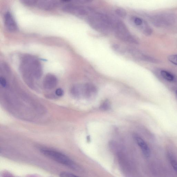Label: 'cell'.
Returning a JSON list of instances; mask_svg holds the SVG:
<instances>
[{
	"label": "cell",
	"mask_w": 177,
	"mask_h": 177,
	"mask_svg": "<svg viewBox=\"0 0 177 177\" xmlns=\"http://www.w3.org/2000/svg\"><path fill=\"white\" fill-rule=\"evenodd\" d=\"M97 88L94 85L87 83L83 85V96L89 98L97 94Z\"/></svg>",
	"instance_id": "30bf717a"
},
{
	"label": "cell",
	"mask_w": 177,
	"mask_h": 177,
	"mask_svg": "<svg viewBox=\"0 0 177 177\" xmlns=\"http://www.w3.org/2000/svg\"><path fill=\"white\" fill-rule=\"evenodd\" d=\"M89 23L93 28L97 31L107 33L113 29L112 23L109 18L106 15L100 13H97L88 19Z\"/></svg>",
	"instance_id": "6da1fadb"
},
{
	"label": "cell",
	"mask_w": 177,
	"mask_h": 177,
	"mask_svg": "<svg viewBox=\"0 0 177 177\" xmlns=\"http://www.w3.org/2000/svg\"><path fill=\"white\" fill-rule=\"evenodd\" d=\"M176 94H177V90L176 91Z\"/></svg>",
	"instance_id": "cb8c5ba5"
},
{
	"label": "cell",
	"mask_w": 177,
	"mask_h": 177,
	"mask_svg": "<svg viewBox=\"0 0 177 177\" xmlns=\"http://www.w3.org/2000/svg\"><path fill=\"white\" fill-rule=\"evenodd\" d=\"M55 94L58 97L62 96L64 94V91L61 88H57L56 90Z\"/></svg>",
	"instance_id": "44dd1931"
},
{
	"label": "cell",
	"mask_w": 177,
	"mask_h": 177,
	"mask_svg": "<svg viewBox=\"0 0 177 177\" xmlns=\"http://www.w3.org/2000/svg\"><path fill=\"white\" fill-rule=\"evenodd\" d=\"M41 152L46 157L70 168L76 171H79L80 169V167L75 162L64 154L48 149H42Z\"/></svg>",
	"instance_id": "7a4b0ae2"
},
{
	"label": "cell",
	"mask_w": 177,
	"mask_h": 177,
	"mask_svg": "<svg viewBox=\"0 0 177 177\" xmlns=\"http://www.w3.org/2000/svg\"><path fill=\"white\" fill-rule=\"evenodd\" d=\"M22 66L28 70L35 79L40 78L42 74V69L38 59L31 55H25L22 59Z\"/></svg>",
	"instance_id": "277c9868"
},
{
	"label": "cell",
	"mask_w": 177,
	"mask_h": 177,
	"mask_svg": "<svg viewBox=\"0 0 177 177\" xmlns=\"http://www.w3.org/2000/svg\"><path fill=\"white\" fill-rule=\"evenodd\" d=\"M71 1H72V0H61L62 2H68Z\"/></svg>",
	"instance_id": "603a6c76"
},
{
	"label": "cell",
	"mask_w": 177,
	"mask_h": 177,
	"mask_svg": "<svg viewBox=\"0 0 177 177\" xmlns=\"http://www.w3.org/2000/svg\"><path fill=\"white\" fill-rule=\"evenodd\" d=\"M115 11L116 14L121 17L125 18L127 16V13L124 9L121 8H117L116 9Z\"/></svg>",
	"instance_id": "9a60e30c"
},
{
	"label": "cell",
	"mask_w": 177,
	"mask_h": 177,
	"mask_svg": "<svg viewBox=\"0 0 177 177\" xmlns=\"http://www.w3.org/2000/svg\"><path fill=\"white\" fill-rule=\"evenodd\" d=\"M71 93L72 95L76 98H79L81 96H83V85H74L71 88Z\"/></svg>",
	"instance_id": "8fae6325"
},
{
	"label": "cell",
	"mask_w": 177,
	"mask_h": 177,
	"mask_svg": "<svg viewBox=\"0 0 177 177\" xmlns=\"http://www.w3.org/2000/svg\"><path fill=\"white\" fill-rule=\"evenodd\" d=\"M168 60L171 63L177 66V54L169 56L168 57Z\"/></svg>",
	"instance_id": "ac0fdd59"
},
{
	"label": "cell",
	"mask_w": 177,
	"mask_h": 177,
	"mask_svg": "<svg viewBox=\"0 0 177 177\" xmlns=\"http://www.w3.org/2000/svg\"><path fill=\"white\" fill-rule=\"evenodd\" d=\"M57 83L56 77L52 74H48L44 78L43 87L46 89L52 90L56 87Z\"/></svg>",
	"instance_id": "52a82bcc"
},
{
	"label": "cell",
	"mask_w": 177,
	"mask_h": 177,
	"mask_svg": "<svg viewBox=\"0 0 177 177\" xmlns=\"http://www.w3.org/2000/svg\"><path fill=\"white\" fill-rule=\"evenodd\" d=\"M111 104L110 102L108 100L104 101L101 104L100 109L102 110H107L110 108Z\"/></svg>",
	"instance_id": "5bb4252c"
},
{
	"label": "cell",
	"mask_w": 177,
	"mask_h": 177,
	"mask_svg": "<svg viewBox=\"0 0 177 177\" xmlns=\"http://www.w3.org/2000/svg\"><path fill=\"white\" fill-rule=\"evenodd\" d=\"M136 142L140 148L143 154L146 157L148 158L151 155V151L147 144L141 137L136 136L135 137Z\"/></svg>",
	"instance_id": "9c48e42d"
},
{
	"label": "cell",
	"mask_w": 177,
	"mask_h": 177,
	"mask_svg": "<svg viewBox=\"0 0 177 177\" xmlns=\"http://www.w3.org/2000/svg\"><path fill=\"white\" fill-rule=\"evenodd\" d=\"M20 1L25 5L32 6L38 3L39 0H20Z\"/></svg>",
	"instance_id": "2e32d148"
},
{
	"label": "cell",
	"mask_w": 177,
	"mask_h": 177,
	"mask_svg": "<svg viewBox=\"0 0 177 177\" xmlns=\"http://www.w3.org/2000/svg\"><path fill=\"white\" fill-rule=\"evenodd\" d=\"M64 10L67 12L81 15H87V11L83 7L77 6L73 5H69L64 7Z\"/></svg>",
	"instance_id": "ba28073f"
},
{
	"label": "cell",
	"mask_w": 177,
	"mask_h": 177,
	"mask_svg": "<svg viewBox=\"0 0 177 177\" xmlns=\"http://www.w3.org/2000/svg\"><path fill=\"white\" fill-rule=\"evenodd\" d=\"M160 74L163 78L169 81H172L174 80V77L173 74L169 73V72L165 71L162 70L160 72Z\"/></svg>",
	"instance_id": "4fadbf2b"
},
{
	"label": "cell",
	"mask_w": 177,
	"mask_h": 177,
	"mask_svg": "<svg viewBox=\"0 0 177 177\" xmlns=\"http://www.w3.org/2000/svg\"><path fill=\"white\" fill-rule=\"evenodd\" d=\"M4 24L6 29L9 31L14 32L17 31L18 27L13 16L10 12H7L4 15Z\"/></svg>",
	"instance_id": "8992f818"
},
{
	"label": "cell",
	"mask_w": 177,
	"mask_h": 177,
	"mask_svg": "<svg viewBox=\"0 0 177 177\" xmlns=\"http://www.w3.org/2000/svg\"><path fill=\"white\" fill-rule=\"evenodd\" d=\"M113 29L116 36L121 40L132 43H138V40L130 34L126 26L122 21L117 22L114 26Z\"/></svg>",
	"instance_id": "5b68a950"
},
{
	"label": "cell",
	"mask_w": 177,
	"mask_h": 177,
	"mask_svg": "<svg viewBox=\"0 0 177 177\" xmlns=\"http://www.w3.org/2000/svg\"><path fill=\"white\" fill-rule=\"evenodd\" d=\"M170 161L174 170L177 173V162L175 160L171 155H169Z\"/></svg>",
	"instance_id": "e0dca14e"
},
{
	"label": "cell",
	"mask_w": 177,
	"mask_h": 177,
	"mask_svg": "<svg viewBox=\"0 0 177 177\" xmlns=\"http://www.w3.org/2000/svg\"><path fill=\"white\" fill-rule=\"evenodd\" d=\"M80 1L81 2H85V3H89L92 1L93 0H80Z\"/></svg>",
	"instance_id": "7402d4cb"
},
{
	"label": "cell",
	"mask_w": 177,
	"mask_h": 177,
	"mask_svg": "<svg viewBox=\"0 0 177 177\" xmlns=\"http://www.w3.org/2000/svg\"><path fill=\"white\" fill-rule=\"evenodd\" d=\"M0 84L3 88H6L7 86L8 83H7V81L3 77L1 76L0 78Z\"/></svg>",
	"instance_id": "d6986e66"
},
{
	"label": "cell",
	"mask_w": 177,
	"mask_h": 177,
	"mask_svg": "<svg viewBox=\"0 0 177 177\" xmlns=\"http://www.w3.org/2000/svg\"><path fill=\"white\" fill-rule=\"evenodd\" d=\"M150 20L156 27H169L177 24V16L172 13L159 14L151 16Z\"/></svg>",
	"instance_id": "3957f363"
},
{
	"label": "cell",
	"mask_w": 177,
	"mask_h": 177,
	"mask_svg": "<svg viewBox=\"0 0 177 177\" xmlns=\"http://www.w3.org/2000/svg\"><path fill=\"white\" fill-rule=\"evenodd\" d=\"M39 6L44 9H50L53 8L56 4L55 0H39Z\"/></svg>",
	"instance_id": "7c38bea8"
},
{
	"label": "cell",
	"mask_w": 177,
	"mask_h": 177,
	"mask_svg": "<svg viewBox=\"0 0 177 177\" xmlns=\"http://www.w3.org/2000/svg\"><path fill=\"white\" fill-rule=\"evenodd\" d=\"M60 176L61 177H75L76 176L75 175L69 172H63L61 173Z\"/></svg>",
	"instance_id": "ffe728a7"
}]
</instances>
